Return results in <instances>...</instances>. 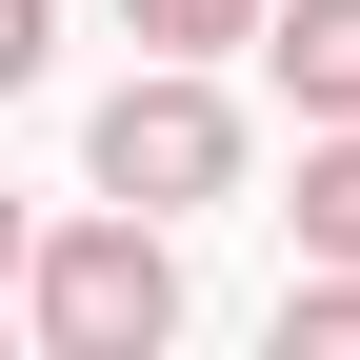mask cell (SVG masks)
I'll use <instances>...</instances> for the list:
<instances>
[{"mask_svg":"<svg viewBox=\"0 0 360 360\" xmlns=\"http://www.w3.org/2000/svg\"><path fill=\"white\" fill-rule=\"evenodd\" d=\"M20 321L60 360H160L180 340V220H141V200L40 220V240H20Z\"/></svg>","mask_w":360,"mask_h":360,"instance_id":"cell-1","label":"cell"},{"mask_svg":"<svg viewBox=\"0 0 360 360\" xmlns=\"http://www.w3.org/2000/svg\"><path fill=\"white\" fill-rule=\"evenodd\" d=\"M20 240H40V200H20V180H0V281H20Z\"/></svg>","mask_w":360,"mask_h":360,"instance_id":"cell-8","label":"cell"},{"mask_svg":"<svg viewBox=\"0 0 360 360\" xmlns=\"http://www.w3.org/2000/svg\"><path fill=\"white\" fill-rule=\"evenodd\" d=\"M240 20H260V0H120L141 60H240Z\"/></svg>","mask_w":360,"mask_h":360,"instance_id":"cell-6","label":"cell"},{"mask_svg":"<svg viewBox=\"0 0 360 360\" xmlns=\"http://www.w3.org/2000/svg\"><path fill=\"white\" fill-rule=\"evenodd\" d=\"M240 101H220V60H141V80H101V120H80V180L101 200H141V220H200V200H240Z\"/></svg>","mask_w":360,"mask_h":360,"instance_id":"cell-2","label":"cell"},{"mask_svg":"<svg viewBox=\"0 0 360 360\" xmlns=\"http://www.w3.org/2000/svg\"><path fill=\"white\" fill-rule=\"evenodd\" d=\"M40 60H60V20H40V0H0V101H20Z\"/></svg>","mask_w":360,"mask_h":360,"instance_id":"cell-7","label":"cell"},{"mask_svg":"<svg viewBox=\"0 0 360 360\" xmlns=\"http://www.w3.org/2000/svg\"><path fill=\"white\" fill-rule=\"evenodd\" d=\"M281 360H360V260H300L281 281Z\"/></svg>","mask_w":360,"mask_h":360,"instance_id":"cell-5","label":"cell"},{"mask_svg":"<svg viewBox=\"0 0 360 360\" xmlns=\"http://www.w3.org/2000/svg\"><path fill=\"white\" fill-rule=\"evenodd\" d=\"M240 40H260V80H281L300 120H360V0H260Z\"/></svg>","mask_w":360,"mask_h":360,"instance_id":"cell-3","label":"cell"},{"mask_svg":"<svg viewBox=\"0 0 360 360\" xmlns=\"http://www.w3.org/2000/svg\"><path fill=\"white\" fill-rule=\"evenodd\" d=\"M300 260H360V120H300Z\"/></svg>","mask_w":360,"mask_h":360,"instance_id":"cell-4","label":"cell"}]
</instances>
